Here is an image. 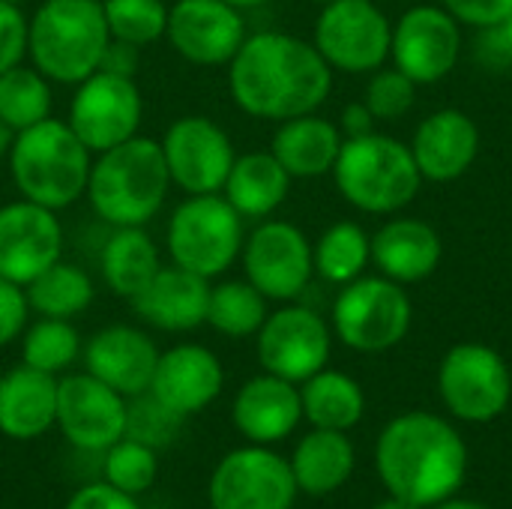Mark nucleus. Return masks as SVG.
<instances>
[{"instance_id": "f257e3e1", "label": "nucleus", "mask_w": 512, "mask_h": 509, "mask_svg": "<svg viewBox=\"0 0 512 509\" xmlns=\"http://www.w3.org/2000/svg\"><path fill=\"white\" fill-rule=\"evenodd\" d=\"M231 99L261 120H291L321 108L333 90V69L321 51L297 36L264 30L246 36L228 63Z\"/></svg>"}, {"instance_id": "f03ea898", "label": "nucleus", "mask_w": 512, "mask_h": 509, "mask_svg": "<svg viewBox=\"0 0 512 509\" xmlns=\"http://www.w3.org/2000/svg\"><path fill=\"white\" fill-rule=\"evenodd\" d=\"M375 462L393 498L426 509L444 504L462 489L468 447L444 417L411 411L384 426Z\"/></svg>"}, {"instance_id": "7ed1b4c3", "label": "nucleus", "mask_w": 512, "mask_h": 509, "mask_svg": "<svg viewBox=\"0 0 512 509\" xmlns=\"http://www.w3.org/2000/svg\"><path fill=\"white\" fill-rule=\"evenodd\" d=\"M171 174L162 144L132 135L129 141L102 150L90 165L87 198L99 219L114 228H144L165 204Z\"/></svg>"}, {"instance_id": "20e7f679", "label": "nucleus", "mask_w": 512, "mask_h": 509, "mask_svg": "<svg viewBox=\"0 0 512 509\" xmlns=\"http://www.w3.org/2000/svg\"><path fill=\"white\" fill-rule=\"evenodd\" d=\"M90 150L69 123L45 117L42 123L15 132L9 147V171L18 192L48 210H63L87 192Z\"/></svg>"}, {"instance_id": "39448f33", "label": "nucleus", "mask_w": 512, "mask_h": 509, "mask_svg": "<svg viewBox=\"0 0 512 509\" xmlns=\"http://www.w3.org/2000/svg\"><path fill=\"white\" fill-rule=\"evenodd\" d=\"M108 39L102 3L48 0L30 18L27 54L48 81L81 84L99 69Z\"/></svg>"}, {"instance_id": "423d86ee", "label": "nucleus", "mask_w": 512, "mask_h": 509, "mask_svg": "<svg viewBox=\"0 0 512 509\" xmlns=\"http://www.w3.org/2000/svg\"><path fill=\"white\" fill-rule=\"evenodd\" d=\"M333 177L351 207L375 216H390L408 207L423 186L411 147L381 132L345 138Z\"/></svg>"}, {"instance_id": "0eeeda50", "label": "nucleus", "mask_w": 512, "mask_h": 509, "mask_svg": "<svg viewBox=\"0 0 512 509\" xmlns=\"http://www.w3.org/2000/svg\"><path fill=\"white\" fill-rule=\"evenodd\" d=\"M243 216L225 195H189L168 222V255L204 279L222 276L243 252Z\"/></svg>"}, {"instance_id": "6e6552de", "label": "nucleus", "mask_w": 512, "mask_h": 509, "mask_svg": "<svg viewBox=\"0 0 512 509\" xmlns=\"http://www.w3.org/2000/svg\"><path fill=\"white\" fill-rule=\"evenodd\" d=\"M411 315V297L387 276H360L342 285L333 303L336 336L360 354H381L399 345L411 330Z\"/></svg>"}, {"instance_id": "1a4fd4ad", "label": "nucleus", "mask_w": 512, "mask_h": 509, "mask_svg": "<svg viewBox=\"0 0 512 509\" xmlns=\"http://www.w3.org/2000/svg\"><path fill=\"white\" fill-rule=\"evenodd\" d=\"M438 390L453 417L465 423H489L510 405V366L495 348L465 342L450 348L441 360Z\"/></svg>"}, {"instance_id": "9d476101", "label": "nucleus", "mask_w": 512, "mask_h": 509, "mask_svg": "<svg viewBox=\"0 0 512 509\" xmlns=\"http://www.w3.org/2000/svg\"><path fill=\"white\" fill-rule=\"evenodd\" d=\"M393 24L372 0L324 3L315 21V48L342 72H375L390 57Z\"/></svg>"}, {"instance_id": "9b49d317", "label": "nucleus", "mask_w": 512, "mask_h": 509, "mask_svg": "<svg viewBox=\"0 0 512 509\" xmlns=\"http://www.w3.org/2000/svg\"><path fill=\"white\" fill-rule=\"evenodd\" d=\"M141 114L144 102L135 78L96 69L78 84L66 123L90 153H102L129 141L138 132Z\"/></svg>"}, {"instance_id": "f8f14e48", "label": "nucleus", "mask_w": 512, "mask_h": 509, "mask_svg": "<svg viewBox=\"0 0 512 509\" xmlns=\"http://www.w3.org/2000/svg\"><path fill=\"white\" fill-rule=\"evenodd\" d=\"M297 492L291 462L264 444L228 453L210 477L213 509H291Z\"/></svg>"}, {"instance_id": "ddd939ff", "label": "nucleus", "mask_w": 512, "mask_h": 509, "mask_svg": "<svg viewBox=\"0 0 512 509\" xmlns=\"http://www.w3.org/2000/svg\"><path fill=\"white\" fill-rule=\"evenodd\" d=\"M171 180L189 195H213L225 186L234 165V144L210 117L189 114L168 126L159 141Z\"/></svg>"}, {"instance_id": "4468645a", "label": "nucleus", "mask_w": 512, "mask_h": 509, "mask_svg": "<svg viewBox=\"0 0 512 509\" xmlns=\"http://www.w3.org/2000/svg\"><path fill=\"white\" fill-rule=\"evenodd\" d=\"M258 336V360L264 372L285 378L291 384H303L315 372L327 369L330 360V327L324 318L306 306H285L261 324Z\"/></svg>"}, {"instance_id": "2eb2a0df", "label": "nucleus", "mask_w": 512, "mask_h": 509, "mask_svg": "<svg viewBox=\"0 0 512 509\" xmlns=\"http://www.w3.org/2000/svg\"><path fill=\"white\" fill-rule=\"evenodd\" d=\"M246 279L267 300H294L306 291L315 264L312 243L291 222H264L243 243Z\"/></svg>"}, {"instance_id": "dca6fc26", "label": "nucleus", "mask_w": 512, "mask_h": 509, "mask_svg": "<svg viewBox=\"0 0 512 509\" xmlns=\"http://www.w3.org/2000/svg\"><path fill=\"white\" fill-rule=\"evenodd\" d=\"M462 54V27L444 6H414L393 27L390 57L417 84L447 78Z\"/></svg>"}, {"instance_id": "f3484780", "label": "nucleus", "mask_w": 512, "mask_h": 509, "mask_svg": "<svg viewBox=\"0 0 512 509\" xmlns=\"http://www.w3.org/2000/svg\"><path fill=\"white\" fill-rule=\"evenodd\" d=\"M57 426L87 453H105L126 435V399L99 378L69 375L57 381Z\"/></svg>"}, {"instance_id": "a211bd4d", "label": "nucleus", "mask_w": 512, "mask_h": 509, "mask_svg": "<svg viewBox=\"0 0 512 509\" xmlns=\"http://www.w3.org/2000/svg\"><path fill=\"white\" fill-rule=\"evenodd\" d=\"M63 228L54 210L27 198L0 207V279L27 288L60 261Z\"/></svg>"}, {"instance_id": "6ab92c4d", "label": "nucleus", "mask_w": 512, "mask_h": 509, "mask_svg": "<svg viewBox=\"0 0 512 509\" xmlns=\"http://www.w3.org/2000/svg\"><path fill=\"white\" fill-rule=\"evenodd\" d=\"M168 42L174 51L198 66L231 63L246 39L243 12L225 0H177L168 9Z\"/></svg>"}, {"instance_id": "aec40b11", "label": "nucleus", "mask_w": 512, "mask_h": 509, "mask_svg": "<svg viewBox=\"0 0 512 509\" xmlns=\"http://www.w3.org/2000/svg\"><path fill=\"white\" fill-rule=\"evenodd\" d=\"M225 372L219 357L204 345H177L156 360L150 393L180 417L204 411L222 393Z\"/></svg>"}, {"instance_id": "412c9836", "label": "nucleus", "mask_w": 512, "mask_h": 509, "mask_svg": "<svg viewBox=\"0 0 512 509\" xmlns=\"http://www.w3.org/2000/svg\"><path fill=\"white\" fill-rule=\"evenodd\" d=\"M414 153V162L423 174V180L432 183H453L474 165L480 153V129L477 123L459 111L444 108L429 114L408 144Z\"/></svg>"}, {"instance_id": "4be33fe9", "label": "nucleus", "mask_w": 512, "mask_h": 509, "mask_svg": "<svg viewBox=\"0 0 512 509\" xmlns=\"http://www.w3.org/2000/svg\"><path fill=\"white\" fill-rule=\"evenodd\" d=\"M156 360L159 351L153 339L123 324L99 330L84 348L87 372L102 384H108L111 390H117L120 396L147 393L156 372Z\"/></svg>"}, {"instance_id": "5701e85b", "label": "nucleus", "mask_w": 512, "mask_h": 509, "mask_svg": "<svg viewBox=\"0 0 512 509\" xmlns=\"http://www.w3.org/2000/svg\"><path fill=\"white\" fill-rule=\"evenodd\" d=\"M231 417L237 432L252 444H276L288 438L303 417L300 390L270 372L258 375L240 387Z\"/></svg>"}, {"instance_id": "b1692460", "label": "nucleus", "mask_w": 512, "mask_h": 509, "mask_svg": "<svg viewBox=\"0 0 512 509\" xmlns=\"http://www.w3.org/2000/svg\"><path fill=\"white\" fill-rule=\"evenodd\" d=\"M135 312L156 330H195L207 324L210 279L183 267H162L153 282L132 300Z\"/></svg>"}, {"instance_id": "393cba45", "label": "nucleus", "mask_w": 512, "mask_h": 509, "mask_svg": "<svg viewBox=\"0 0 512 509\" xmlns=\"http://www.w3.org/2000/svg\"><path fill=\"white\" fill-rule=\"evenodd\" d=\"M444 258L441 234L423 219H390L372 237V261L381 276L414 285L429 279Z\"/></svg>"}, {"instance_id": "a878e982", "label": "nucleus", "mask_w": 512, "mask_h": 509, "mask_svg": "<svg viewBox=\"0 0 512 509\" xmlns=\"http://www.w3.org/2000/svg\"><path fill=\"white\" fill-rule=\"evenodd\" d=\"M57 423V381L48 372L18 366L0 378V432L33 441Z\"/></svg>"}, {"instance_id": "bb28decb", "label": "nucleus", "mask_w": 512, "mask_h": 509, "mask_svg": "<svg viewBox=\"0 0 512 509\" xmlns=\"http://www.w3.org/2000/svg\"><path fill=\"white\" fill-rule=\"evenodd\" d=\"M342 141H345L342 129L312 111V114L282 120V126L273 135L270 153L282 162L291 180L294 177L312 180V177L333 174Z\"/></svg>"}, {"instance_id": "cd10ccee", "label": "nucleus", "mask_w": 512, "mask_h": 509, "mask_svg": "<svg viewBox=\"0 0 512 509\" xmlns=\"http://www.w3.org/2000/svg\"><path fill=\"white\" fill-rule=\"evenodd\" d=\"M291 474L300 492L324 498L342 489L354 474V444L345 432L315 429L297 444L291 456Z\"/></svg>"}, {"instance_id": "c85d7f7f", "label": "nucleus", "mask_w": 512, "mask_h": 509, "mask_svg": "<svg viewBox=\"0 0 512 509\" xmlns=\"http://www.w3.org/2000/svg\"><path fill=\"white\" fill-rule=\"evenodd\" d=\"M222 189L243 219H264L288 198L291 174L273 153H243L234 159Z\"/></svg>"}, {"instance_id": "c756f323", "label": "nucleus", "mask_w": 512, "mask_h": 509, "mask_svg": "<svg viewBox=\"0 0 512 509\" xmlns=\"http://www.w3.org/2000/svg\"><path fill=\"white\" fill-rule=\"evenodd\" d=\"M162 270L159 249L144 228H117L102 249V279L126 300H135Z\"/></svg>"}, {"instance_id": "7c9ffc66", "label": "nucleus", "mask_w": 512, "mask_h": 509, "mask_svg": "<svg viewBox=\"0 0 512 509\" xmlns=\"http://www.w3.org/2000/svg\"><path fill=\"white\" fill-rule=\"evenodd\" d=\"M300 402H303V417L315 429H333V432L354 429L366 411V396L360 384L345 372H333V369H321L312 378H306L300 390Z\"/></svg>"}, {"instance_id": "2f4dec72", "label": "nucleus", "mask_w": 512, "mask_h": 509, "mask_svg": "<svg viewBox=\"0 0 512 509\" xmlns=\"http://www.w3.org/2000/svg\"><path fill=\"white\" fill-rule=\"evenodd\" d=\"M372 261V237L357 222L330 225L312 246L315 273L333 285H348L363 276Z\"/></svg>"}, {"instance_id": "473e14b6", "label": "nucleus", "mask_w": 512, "mask_h": 509, "mask_svg": "<svg viewBox=\"0 0 512 509\" xmlns=\"http://www.w3.org/2000/svg\"><path fill=\"white\" fill-rule=\"evenodd\" d=\"M27 306L42 318H75L93 303V279L75 264H51L27 285Z\"/></svg>"}, {"instance_id": "72a5a7b5", "label": "nucleus", "mask_w": 512, "mask_h": 509, "mask_svg": "<svg viewBox=\"0 0 512 509\" xmlns=\"http://www.w3.org/2000/svg\"><path fill=\"white\" fill-rule=\"evenodd\" d=\"M267 321V297L246 282H222L210 288L207 324L231 339L255 336Z\"/></svg>"}, {"instance_id": "f704fd0d", "label": "nucleus", "mask_w": 512, "mask_h": 509, "mask_svg": "<svg viewBox=\"0 0 512 509\" xmlns=\"http://www.w3.org/2000/svg\"><path fill=\"white\" fill-rule=\"evenodd\" d=\"M51 111V87L39 69L12 66L0 72V120L12 132L42 123Z\"/></svg>"}, {"instance_id": "c9c22d12", "label": "nucleus", "mask_w": 512, "mask_h": 509, "mask_svg": "<svg viewBox=\"0 0 512 509\" xmlns=\"http://www.w3.org/2000/svg\"><path fill=\"white\" fill-rule=\"evenodd\" d=\"M102 12H105L111 39H120L138 48L165 36V27H168L165 0H105Z\"/></svg>"}, {"instance_id": "e433bc0d", "label": "nucleus", "mask_w": 512, "mask_h": 509, "mask_svg": "<svg viewBox=\"0 0 512 509\" xmlns=\"http://www.w3.org/2000/svg\"><path fill=\"white\" fill-rule=\"evenodd\" d=\"M24 366L57 375L78 357V333L66 318H42L24 333Z\"/></svg>"}, {"instance_id": "4c0bfd02", "label": "nucleus", "mask_w": 512, "mask_h": 509, "mask_svg": "<svg viewBox=\"0 0 512 509\" xmlns=\"http://www.w3.org/2000/svg\"><path fill=\"white\" fill-rule=\"evenodd\" d=\"M183 417L171 408H165L150 390L132 396V402L126 405V435L150 450H162L171 447L180 435Z\"/></svg>"}, {"instance_id": "58836bf2", "label": "nucleus", "mask_w": 512, "mask_h": 509, "mask_svg": "<svg viewBox=\"0 0 512 509\" xmlns=\"http://www.w3.org/2000/svg\"><path fill=\"white\" fill-rule=\"evenodd\" d=\"M156 471H159L156 450L132 438H120L114 447L105 450V483H111L126 495L147 492L156 480Z\"/></svg>"}, {"instance_id": "ea45409f", "label": "nucleus", "mask_w": 512, "mask_h": 509, "mask_svg": "<svg viewBox=\"0 0 512 509\" xmlns=\"http://www.w3.org/2000/svg\"><path fill=\"white\" fill-rule=\"evenodd\" d=\"M417 99V81H411L402 69H375V75L366 84V108L375 114V120H396L405 117L414 108Z\"/></svg>"}, {"instance_id": "a19ab883", "label": "nucleus", "mask_w": 512, "mask_h": 509, "mask_svg": "<svg viewBox=\"0 0 512 509\" xmlns=\"http://www.w3.org/2000/svg\"><path fill=\"white\" fill-rule=\"evenodd\" d=\"M27 30H30V21L24 18L18 3L0 0V72H6L24 60Z\"/></svg>"}, {"instance_id": "79ce46f5", "label": "nucleus", "mask_w": 512, "mask_h": 509, "mask_svg": "<svg viewBox=\"0 0 512 509\" xmlns=\"http://www.w3.org/2000/svg\"><path fill=\"white\" fill-rule=\"evenodd\" d=\"M444 9L468 27H498L512 15V0H441Z\"/></svg>"}, {"instance_id": "37998d69", "label": "nucleus", "mask_w": 512, "mask_h": 509, "mask_svg": "<svg viewBox=\"0 0 512 509\" xmlns=\"http://www.w3.org/2000/svg\"><path fill=\"white\" fill-rule=\"evenodd\" d=\"M27 294L21 285L0 279V348L21 336L27 324Z\"/></svg>"}, {"instance_id": "c03bdc74", "label": "nucleus", "mask_w": 512, "mask_h": 509, "mask_svg": "<svg viewBox=\"0 0 512 509\" xmlns=\"http://www.w3.org/2000/svg\"><path fill=\"white\" fill-rule=\"evenodd\" d=\"M63 509H141L135 495L114 489L111 483H90L78 489Z\"/></svg>"}, {"instance_id": "a18cd8bd", "label": "nucleus", "mask_w": 512, "mask_h": 509, "mask_svg": "<svg viewBox=\"0 0 512 509\" xmlns=\"http://www.w3.org/2000/svg\"><path fill=\"white\" fill-rule=\"evenodd\" d=\"M138 45L120 42V39H108L99 72H111V75H123V78H135L138 72Z\"/></svg>"}, {"instance_id": "49530a36", "label": "nucleus", "mask_w": 512, "mask_h": 509, "mask_svg": "<svg viewBox=\"0 0 512 509\" xmlns=\"http://www.w3.org/2000/svg\"><path fill=\"white\" fill-rule=\"evenodd\" d=\"M342 132L345 138H360L375 132V114L366 108V102H351L342 111Z\"/></svg>"}, {"instance_id": "de8ad7c7", "label": "nucleus", "mask_w": 512, "mask_h": 509, "mask_svg": "<svg viewBox=\"0 0 512 509\" xmlns=\"http://www.w3.org/2000/svg\"><path fill=\"white\" fill-rule=\"evenodd\" d=\"M483 33H486V39H492V45H495V60H492V63L512 60V15L507 21H501L498 27H486Z\"/></svg>"}, {"instance_id": "09e8293b", "label": "nucleus", "mask_w": 512, "mask_h": 509, "mask_svg": "<svg viewBox=\"0 0 512 509\" xmlns=\"http://www.w3.org/2000/svg\"><path fill=\"white\" fill-rule=\"evenodd\" d=\"M12 141H15V132L0 120V156H6L9 153V147H12Z\"/></svg>"}, {"instance_id": "8fccbe9b", "label": "nucleus", "mask_w": 512, "mask_h": 509, "mask_svg": "<svg viewBox=\"0 0 512 509\" xmlns=\"http://www.w3.org/2000/svg\"><path fill=\"white\" fill-rule=\"evenodd\" d=\"M435 509H489V507H483V504H474V501H444V504H438Z\"/></svg>"}, {"instance_id": "3c124183", "label": "nucleus", "mask_w": 512, "mask_h": 509, "mask_svg": "<svg viewBox=\"0 0 512 509\" xmlns=\"http://www.w3.org/2000/svg\"><path fill=\"white\" fill-rule=\"evenodd\" d=\"M375 509H423V507H417V504H411V501H402V498H390V501L378 504Z\"/></svg>"}, {"instance_id": "603ef678", "label": "nucleus", "mask_w": 512, "mask_h": 509, "mask_svg": "<svg viewBox=\"0 0 512 509\" xmlns=\"http://www.w3.org/2000/svg\"><path fill=\"white\" fill-rule=\"evenodd\" d=\"M228 6H234V9H255V6H264V3H270V0H225Z\"/></svg>"}, {"instance_id": "864d4df0", "label": "nucleus", "mask_w": 512, "mask_h": 509, "mask_svg": "<svg viewBox=\"0 0 512 509\" xmlns=\"http://www.w3.org/2000/svg\"><path fill=\"white\" fill-rule=\"evenodd\" d=\"M315 3H333V0H315Z\"/></svg>"}, {"instance_id": "5fc2aeb1", "label": "nucleus", "mask_w": 512, "mask_h": 509, "mask_svg": "<svg viewBox=\"0 0 512 509\" xmlns=\"http://www.w3.org/2000/svg\"><path fill=\"white\" fill-rule=\"evenodd\" d=\"M9 3H24V0H9Z\"/></svg>"}]
</instances>
